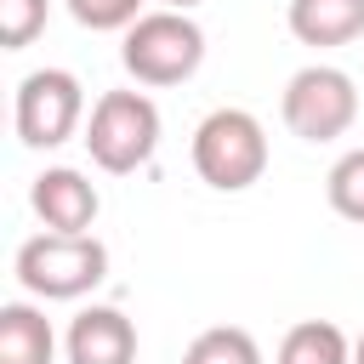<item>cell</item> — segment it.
Returning a JSON list of instances; mask_svg holds the SVG:
<instances>
[{
	"mask_svg": "<svg viewBox=\"0 0 364 364\" xmlns=\"http://www.w3.org/2000/svg\"><path fill=\"white\" fill-rule=\"evenodd\" d=\"M193 171L216 193H245L267 171V131L250 108H210L193 125Z\"/></svg>",
	"mask_w": 364,
	"mask_h": 364,
	"instance_id": "obj_1",
	"label": "cell"
},
{
	"mask_svg": "<svg viewBox=\"0 0 364 364\" xmlns=\"http://www.w3.org/2000/svg\"><path fill=\"white\" fill-rule=\"evenodd\" d=\"M108 279V245L97 233H34L17 245V284L40 301H80Z\"/></svg>",
	"mask_w": 364,
	"mask_h": 364,
	"instance_id": "obj_2",
	"label": "cell"
},
{
	"mask_svg": "<svg viewBox=\"0 0 364 364\" xmlns=\"http://www.w3.org/2000/svg\"><path fill=\"white\" fill-rule=\"evenodd\" d=\"M119 63L136 85H182L205 63V28L188 11H142L119 40Z\"/></svg>",
	"mask_w": 364,
	"mask_h": 364,
	"instance_id": "obj_3",
	"label": "cell"
},
{
	"mask_svg": "<svg viewBox=\"0 0 364 364\" xmlns=\"http://www.w3.org/2000/svg\"><path fill=\"white\" fill-rule=\"evenodd\" d=\"M159 148V108L148 91H102L85 119V154L108 176H131Z\"/></svg>",
	"mask_w": 364,
	"mask_h": 364,
	"instance_id": "obj_4",
	"label": "cell"
},
{
	"mask_svg": "<svg viewBox=\"0 0 364 364\" xmlns=\"http://www.w3.org/2000/svg\"><path fill=\"white\" fill-rule=\"evenodd\" d=\"M279 114H284L290 136H301V142H336L358 119V85L336 63H307V68H296L284 80Z\"/></svg>",
	"mask_w": 364,
	"mask_h": 364,
	"instance_id": "obj_5",
	"label": "cell"
},
{
	"mask_svg": "<svg viewBox=\"0 0 364 364\" xmlns=\"http://www.w3.org/2000/svg\"><path fill=\"white\" fill-rule=\"evenodd\" d=\"M17 142L23 148H63L85 119V85L68 68H34L17 80Z\"/></svg>",
	"mask_w": 364,
	"mask_h": 364,
	"instance_id": "obj_6",
	"label": "cell"
},
{
	"mask_svg": "<svg viewBox=\"0 0 364 364\" xmlns=\"http://www.w3.org/2000/svg\"><path fill=\"white\" fill-rule=\"evenodd\" d=\"M28 205H34V216L46 222V233H91V222H97V210H102V193H97V182H91L85 171H74V165H46V171L34 176V188H28Z\"/></svg>",
	"mask_w": 364,
	"mask_h": 364,
	"instance_id": "obj_7",
	"label": "cell"
},
{
	"mask_svg": "<svg viewBox=\"0 0 364 364\" xmlns=\"http://www.w3.org/2000/svg\"><path fill=\"white\" fill-rule=\"evenodd\" d=\"M68 364H136V324L119 307H80L63 336Z\"/></svg>",
	"mask_w": 364,
	"mask_h": 364,
	"instance_id": "obj_8",
	"label": "cell"
},
{
	"mask_svg": "<svg viewBox=\"0 0 364 364\" xmlns=\"http://www.w3.org/2000/svg\"><path fill=\"white\" fill-rule=\"evenodd\" d=\"M284 23L301 46H353L364 34V0H290Z\"/></svg>",
	"mask_w": 364,
	"mask_h": 364,
	"instance_id": "obj_9",
	"label": "cell"
},
{
	"mask_svg": "<svg viewBox=\"0 0 364 364\" xmlns=\"http://www.w3.org/2000/svg\"><path fill=\"white\" fill-rule=\"evenodd\" d=\"M57 358V330L34 301H6L0 307V364H51Z\"/></svg>",
	"mask_w": 364,
	"mask_h": 364,
	"instance_id": "obj_10",
	"label": "cell"
},
{
	"mask_svg": "<svg viewBox=\"0 0 364 364\" xmlns=\"http://www.w3.org/2000/svg\"><path fill=\"white\" fill-rule=\"evenodd\" d=\"M273 364H353V341L330 318H301V324L284 330Z\"/></svg>",
	"mask_w": 364,
	"mask_h": 364,
	"instance_id": "obj_11",
	"label": "cell"
},
{
	"mask_svg": "<svg viewBox=\"0 0 364 364\" xmlns=\"http://www.w3.org/2000/svg\"><path fill=\"white\" fill-rule=\"evenodd\" d=\"M182 364H262V347H256V336L239 330V324H210V330H199V336L188 341Z\"/></svg>",
	"mask_w": 364,
	"mask_h": 364,
	"instance_id": "obj_12",
	"label": "cell"
},
{
	"mask_svg": "<svg viewBox=\"0 0 364 364\" xmlns=\"http://www.w3.org/2000/svg\"><path fill=\"white\" fill-rule=\"evenodd\" d=\"M324 199H330V210H336L341 222H358V228H364V148H347V154L330 165Z\"/></svg>",
	"mask_w": 364,
	"mask_h": 364,
	"instance_id": "obj_13",
	"label": "cell"
},
{
	"mask_svg": "<svg viewBox=\"0 0 364 364\" xmlns=\"http://www.w3.org/2000/svg\"><path fill=\"white\" fill-rule=\"evenodd\" d=\"M68 17L91 34H125L136 17H142V0H63Z\"/></svg>",
	"mask_w": 364,
	"mask_h": 364,
	"instance_id": "obj_14",
	"label": "cell"
},
{
	"mask_svg": "<svg viewBox=\"0 0 364 364\" xmlns=\"http://www.w3.org/2000/svg\"><path fill=\"white\" fill-rule=\"evenodd\" d=\"M46 17H51V0H0V46L6 51L34 46V34L46 28Z\"/></svg>",
	"mask_w": 364,
	"mask_h": 364,
	"instance_id": "obj_15",
	"label": "cell"
},
{
	"mask_svg": "<svg viewBox=\"0 0 364 364\" xmlns=\"http://www.w3.org/2000/svg\"><path fill=\"white\" fill-rule=\"evenodd\" d=\"M159 6H165V11H193L199 0H159Z\"/></svg>",
	"mask_w": 364,
	"mask_h": 364,
	"instance_id": "obj_16",
	"label": "cell"
},
{
	"mask_svg": "<svg viewBox=\"0 0 364 364\" xmlns=\"http://www.w3.org/2000/svg\"><path fill=\"white\" fill-rule=\"evenodd\" d=\"M353 364H364V330L353 336Z\"/></svg>",
	"mask_w": 364,
	"mask_h": 364,
	"instance_id": "obj_17",
	"label": "cell"
}]
</instances>
